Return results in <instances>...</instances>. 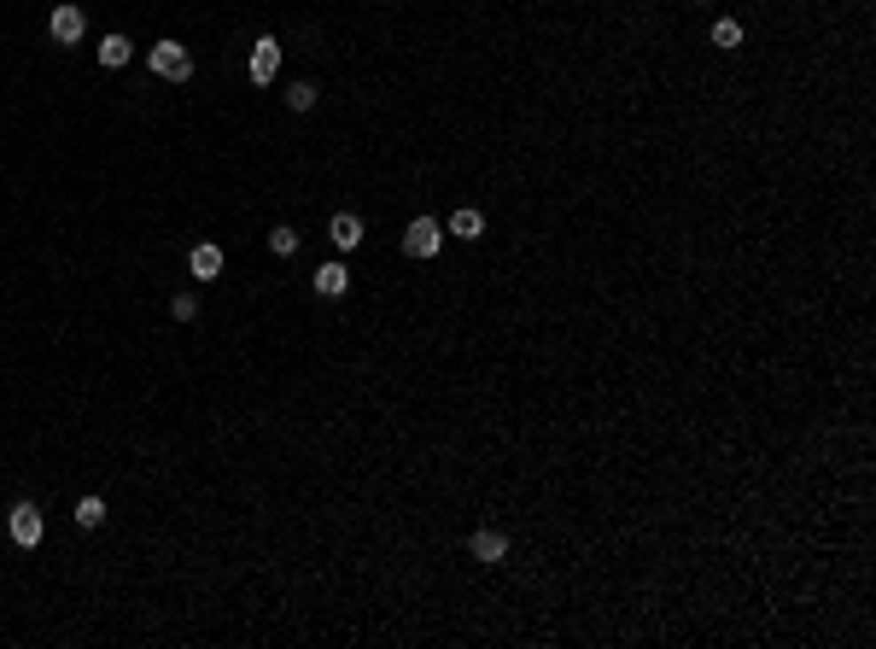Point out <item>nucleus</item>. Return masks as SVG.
I'll list each match as a JSON object with an SVG mask.
<instances>
[{
	"label": "nucleus",
	"mask_w": 876,
	"mask_h": 649,
	"mask_svg": "<svg viewBox=\"0 0 876 649\" xmlns=\"http://www.w3.org/2000/svg\"><path fill=\"white\" fill-rule=\"evenodd\" d=\"M47 29H53V42H59V47H70V42H83L88 18H83V6H53V18H47Z\"/></svg>",
	"instance_id": "obj_4"
},
{
	"label": "nucleus",
	"mask_w": 876,
	"mask_h": 649,
	"mask_svg": "<svg viewBox=\"0 0 876 649\" xmlns=\"http://www.w3.org/2000/svg\"><path fill=\"white\" fill-rule=\"evenodd\" d=\"M153 71L164 76V83H187V76H193V59H187L181 42H158L153 47Z\"/></svg>",
	"instance_id": "obj_1"
},
{
	"label": "nucleus",
	"mask_w": 876,
	"mask_h": 649,
	"mask_svg": "<svg viewBox=\"0 0 876 649\" xmlns=\"http://www.w3.org/2000/svg\"><path fill=\"white\" fill-rule=\"evenodd\" d=\"M269 252H275V257H292V252H298V228H287V223L269 228Z\"/></svg>",
	"instance_id": "obj_12"
},
{
	"label": "nucleus",
	"mask_w": 876,
	"mask_h": 649,
	"mask_svg": "<svg viewBox=\"0 0 876 649\" xmlns=\"http://www.w3.org/2000/svg\"><path fill=\"white\" fill-rule=\"evenodd\" d=\"M106 521V503H99V497H83V503H76V526H99Z\"/></svg>",
	"instance_id": "obj_15"
},
{
	"label": "nucleus",
	"mask_w": 876,
	"mask_h": 649,
	"mask_svg": "<svg viewBox=\"0 0 876 649\" xmlns=\"http://www.w3.org/2000/svg\"><path fill=\"white\" fill-rule=\"evenodd\" d=\"M310 287H316L321 298H339V293L351 287V269H345V264H321L316 275H310Z\"/></svg>",
	"instance_id": "obj_7"
},
{
	"label": "nucleus",
	"mask_w": 876,
	"mask_h": 649,
	"mask_svg": "<svg viewBox=\"0 0 876 649\" xmlns=\"http://www.w3.org/2000/svg\"><path fill=\"white\" fill-rule=\"evenodd\" d=\"M438 246H445V228L432 223V217H415V223L404 228V252L409 257H432Z\"/></svg>",
	"instance_id": "obj_2"
},
{
	"label": "nucleus",
	"mask_w": 876,
	"mask_h": 649,
	"mask_svg": "<svg viewBox=\"0 0 876 649\" xmlns=\"http://www.w3.org/2000/svg\"><path fill=\"white\" fill-rule=\"evenodd\" d=\"M12 544H24V550H29V544H42V509H36V503H18L12 509Z\"/></svg>",
	"instance_id": "obj_5"
},
{
	"label": "nucleus",
	"mask_w": 876,
	"mask_h": 649,
	"mask_svg": "<svg viewBox=\"0 0 876 649\" xmlns=\"http://www.w3.org/2000/svg\"><path fill=\"white\" fill-rule=\"evenodd\" d=\"M334 246H339V252H351V246H362V223H357V217H334Z\"/></svg>",
	"instance_id": "obj_11"
},
{
	"label": "nucleus",
	"mask_w": 876,
	"mask_h": 649,
	"mask_svg": "<svg viewBox=\"0 0 876 649\" xmlns=\"http://www.w3.org/2000/svg\"><path fill=\"white\" fill-rule=\"evenodd\" d=\"M287 106H292V112H310V106H316V83H292L287 88Z\"/></svg>",
	"instance_id": "obj_13"
},
{
	"label": "nucleus",
	"mask_w": 876,
	"mask_h": 649,
	"mask_svg": "<svg viewBox=\"0 0 876 649\" xmlns=\"http://www.w3.org/2000/svg\"><path fill=\"white\" fill-rule=\"evenodd\" d=\"M129 59H135V42H129V36H106V42H99V65H129Z\"/></svg>",
	"instance_id": "obj_9"
},
{
	"label": "nucleus",
	"mask_w": 876,
	"mask_h": 649,
	"mask_svg": "<svg viewBox=\"0 0 876 649\" xmlns=\"http://www.w3.org/2000/svg\"><path fill=\"white\" fill-rule=\"evenodd\" d=\"M473 562H502V556H509V538L502 533H473Z\"/></svg>",
	"instance_id": "obj_8"
},
{
	"label": "nucleus",
	"mask_w": 876,
	"mask_h": 649,
	"mask_svg": "<svg viewBox=\"0 0 876 649\" xmlns=\"http://www.w3.org/2000/svg\"><path fill=\"white\" fill-rule=\"evenodd\" d=\"M713 47H742V24L719 18V24H713Z\"/></svg>",
	"instance_id": "obj_14"
},
{
	"label": "nucleus",
	"mask_w": 876,
	"mask_h": 649,
	"mask_svg": "<svg viewBox=\"0 0 876 649\" xmlns=\"http://www.w3.org/2000/svg\"><path fill=\"white\" fill-rule=\"evenodd\" d=\"M275 71H280V42L275 36H257L251 42V83H275Z\"/></svg>",
	"instance_id": "obj_3"
},
{
	"label": "nucleus",
	"mask_w": 876,
	"mask_h": 649,
	"mask_svg": "<svg viewBox=\"0 0 876 649\" xmlns=\"http://www.w3.org/2000/svg\"><path fill=\"white\" fill-rule=\"evenodd\" d=\"M187 269H193L199 281H217V275H223V246H193V252H187Z\"/></svg>",
	"instance_id": "obj_6"
},
{
	"label": "nucleus",
	"mask_w": 876,
	"mask_h": 649,
	"mask_svg": "<svg viewBox=\"0 0 876 649\" xmlns=\"http://www.w3.org/2000/svg\"><path fill=\"white\" fill-rule=\"evenodd\" d=\"M170 311H176V316H181V322H193V316H199V298H193V293H181V298H176V305H170Z\"/></svg>",
	"instance_id": "obj_16"
},
{
	"label": "nucleus",
	"mask_w": 876,
	"mask_h": 649,
	"mask_svg": "<svg viewBox=\"0 0 876 649\" xmlns=\"http://www.w3.org/2000/svg\"><path fill=\"white\" fill-rule=\"evenodd\" d=\"M450 234H462V241H479V234H485V217L473 211V205H462V211L450 217Z\"/></svg>",
	"instance_id": "obj_10"
}]
</instances>
